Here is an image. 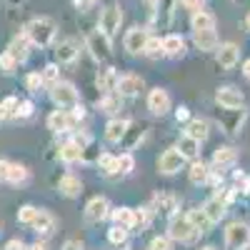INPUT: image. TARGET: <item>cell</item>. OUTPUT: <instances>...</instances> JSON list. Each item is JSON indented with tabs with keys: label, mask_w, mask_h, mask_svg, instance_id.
I'll use <instances>...</instances> for the list:
<instances>
[{
	"label": "cell",
	"mask_w": 250,
	"mask_h": 250,
	"mask_svg": "<svg viewBox=\"0 0 250 250\" xmlns=\"http://www.w3.org/2000/svg\"><path fill=\"white\" fill-rule=\"evenodd\" d=\"M153 205H155V210H160L163 215H175V210H178V198L175 195H170V193H158L155 198H153Z\"/></svg>",
	"instance_id": "cell-30"
},
{
	"label": "cell",
	"mask_w": 250,
	"mask_h": 250,
	"mask_svg": "<svg viewBox=\"0 0 250 250\" xmlns=\"http://www.w3.org/2000/svg\"><path fill=\"white\" fill-rule=\"evenodd\" d=\"M15 68H18V62L13 60V55H10L8 50L0 53V73H3V75H13Z\"/></svg>",
	"instance_id": "cell-44"
},
{
	"label": "cell",
	"mask_w": 250,
	"mask_h": 250,
	"mask_svg": "<svg viewBox=\"0 0 250 250\" xmlns=\"http://www.w3.org/2000/svg\"><path fill=\"white\" fill-rule=\"evenodd\" d=\"M185 135H190L193 140L203 143L208 140V135H210V128H208V120H200V118H190L185 125Z\"/></svg>",
	"instance_id": "cell-24"
},
{
	"label": "cell",
	"mask_w": 250,
	"mask_h": 250,
	"mask_svg": "<svg viewBox=\"0 0 250 250\" xmlns=\"http://www.w3.org/2000/svg\"><path fill=\"white\" fill-rule=\"evenodd\" d=\"M183 165H185V158L180 155V150L178 148H168L158 158V173L160 175H175V173H180Z\"/></svg>",
	"instance_id": "cell-8"
},
{
	"label": "cell",
	"mask_w": 250,
	"mask_h": 250,
	"mask_svg": "<svg viewBox=\"0 0 250 250\" xmlns=\"http://www.w3.org/2000/svg\"><path fill=\"white\" fill-rule=\"evenodd\" d=\"M60 250H85V245H83L80 240H65Z\"/></svg>",
	"instance_id": "cell-50"
},
{
	"label": "cell",
	"mask_w": 250,
	"mask_h": 250,
	"mask_svg": "<svg viewBox=\"0 0 250 250\" xmlns=\"http://www.w3.org/2000/svg\"><path fill=\"white\" fill-rule=\"evenodd\" d=\"M215 103L223 110H243L245 105V95L235 88V85H223L215 93Z\"/></svg>",
	"instance_id": "cell-7"
},
{
	"label": "cell",
	"mask_w": 250,
	"mask_h": 250,
	"mask_svg": "<svg viewBox=\"0 0 250 250\" xmlns=\"http://www.w3.org/2000/svg\"><path fill=\"white\" fill-rule=\"evenodd\" d=\"M75 3H78V5H80V3H83V5H93V3H98V0H75Z\"/></svg>",
	"instance_id": "cell-55"
},
{
	"label": "cell",
	"mask_w": 250,
	"mask_h": 250,
	"mask_svg": "<svg viewBox=\"0 0 250 250\" xmlns=\"http://www.w3.org/2000/svg\"><path fill=\"white\" fill-rule=\"evenodd\" d=\"M85 45H88L90 55H93L95 60H100V62L110 60V55H113V45H110V38H108L105 33H100V30H95V33H90V35H88Z\"/></svg>",
	"instance_id": "cell-6"
},
{
	"label": "cell",
	"mask_w": 250,
	"mask_h": 250,
	"mask_svg": "<svg viewBox=\"0 0 250 250\" xmlns=\"http://www.w3.org/2000/svg\"><path fill=\"white\" fill-rule=\"evenodd\" d=\"M35 113V105L30 100H20V105H18V113H15V118L18 120H28L30 115Z\"/></svg>",
	"instance_id": "cell-48"
},
{
	"label": "cell",
	"mask_w": 250,
	"mask_h": 250,
	"mask_svg": "<svg viewBox=\"0 0 250 250\" xmlns=\"http://www.w3.org/2000/svg\"><path fill=\"white\" fill-rule=\"evenodd\" d=\"M163 55L168 58H183L185 55V40L178 33H170L163 38Z\"/></svg>",
	"instance_id": "cell-21"
},
{
	"label": "cell",
	"mask_w": 250,
	"mask_h": 250,
	"mask_svg": "<svg viewBox=\"0 0 250 250\" xmlns=\"http://www.w3.org/2000/svg\"><path fill=\"white\" fill-rule=\"evenodd\" d=\"M118 170H120V175H130V173L135 170V158H133V153L118 155Z\"/></svg>",
	"instance_id": "cell-43"
},
{
	"label": "cell",
	"mask_w": 250,
	"mask_h": 250,
	"mask_svg": "<svg viewBox=\"0 0 250 250\" xmlns=\"http://www.w3.org/2000/svg\"><path fill=\"white\" fill-rule=\"evenodd\" d=\"M225 248L228 250H248L250 248V225L233 220L225 228Z\"/></svg>",
	"instance_id": "cell-4"
},
{
	"label": "cell",
	"mask_w": 250,
	"mask_h": 250,
	"mask_svg": "<svg viewBox=\"0 0 250 250\" xmlns=\"http://www.w3.org/2000/svg\"><path fill=\"white\" fill-rule=\"evenodd\" d=\"M148 30L145 28H130L128 33H125V38H123V45H125V50H128L130 55H143V50H145V45H148Z\"/></svg>",
	"instance_id": "cell-10"
},
{
	"label": "cell",
	"mask_w": 250,
	"mask_h": 250,
	"mask_svg": "<svg viewBox=\"0 0 250 250\" xmlns=\"http://www.w3.org/2000/svg\"><path fill=\"white\" fill-rule=\"evenodd\" d=\"M175 148L180 150V155H183L185 160H188V158L195 160V158H198V153H200V143H198V140H193L190 135H183V138L178 140Z\"/></svg>",
	"instance_id": "cell-34"
},
{
	"label": "cell",
	"mask_w": 250,
	"mask_h": 250,
	"mask_svg": "<svg viewBox=\"0 0 250 250\" xmlns=\"http://www.w3.org/2000/svg\"><path fill=\"white\" fill-rule=\"evenodd\" d=\"M58 190L60 195H65V198H78L83 193V180L73 173H65L60 180H58Z\"/></svg>",
	"instance_id": "cell-20"
},
{
	"label": "cell",
	"mask_w": 250,
	"mask_h": 250,
	"mask_svg": "<svg viewBox=\"0 0 250 250\" xmlns=\"http://www.w3.org/2000/svg\"><path fill=\"white\" fill-rule=\"evenodd\" d=\"M8 53L13 55V60L18 62H25L28 60V55H30V40L25 38V33H20V35H15L13 40H10V45H8Z\"/></svg>",
	"instance_id": "cell-19"
},
{
	"label": "cell",
	"mask_w": 250,
	"mask_h": 250,
	"mask_svg": "<svg viewBox=\"0 0 250 250\" xmlns=\"http://www.w3.org/2000/svg\"><path fill=\"white\" fill-rule=\"evenodd\" d=\"M200 250H218V248H213V245H205V248H200Z\"/></svg>",
	"instance_id": "cell-57"
},
{
	"label": "cell",
	"mask_w": 250,
	"mask_h": 250,
	"mask_svg": "<svg viewBox=\"0 0 250 250\" xmlns=\"http://www.w3.org/2000/svg\"><path fill=\"white\" fill-rule=\"evenodd\" d=\"M25 38L30 40V45H38V48H48L53 45V40L58 35V25H55V20L53 18H45V15H40V18H33L30 23L23 28Z\"/></svg>",
	"instance_id": "cell-1"
},
{
	"label": "cell",
	"mask_w": 250,
	"mask_h": 250,
	"mask_svg": "<svg viewBox=\"0 0 250 250\" xmlns=\"http://www.w3.org/2000/svg\"><path fill=\"white\" fill-rule=\"evenodd\" d=\"M143 88H145V80H143L140 75H135V73H125V75L118 78L115 93H118L120 98H135V95H140Z\"/></svg>",
	"instance_id": "cell-9"
},
{
	"label": "cell",
	"mask_w": 250,
	"mask_h": 250,
	"mask_svg": "<svg viewBox=\"0 0 250 250\" xmlns=\"http://www.w3.org/2000/svg\"><path fill=\"white\" fill-rule=\"evenodd\" d=\"M143 135H145V125H143V123H130L128 130H125V138L120 140L123 148H125V153H130L135 145L143 140Z\"/></svg>",
	"instance_id": "cell-23"
},
{
	"label": "cell",
	"mask_w": 250,
	"mask_h": 250,
	"mask_svg": "<svg viewBox=\"0 0 250 250\" xmlns=\"http://www.w3.org/2000/svg\"><path fill=\"white\" fill-rule=\"evenodd\" d=\"M50 98L58 105V110H73L75 105H80V95H78V88L68 80H58L55 85L50 88Z\"/></svg>",
	"instance_id": "cell-2"
},
{
	"label": "cell",
	"mask_w": 250,
	"mask_h": 250,
	"mask_svg": "<svg viewBox=\"0 0 250 250\" xmlns=\"http://www.w3.org/2000/svg\"><path fill=\"white\" fill-rule=\"evenodd\" d=\"M153 220V208H135V228L143 233Z\"/></svg>",
	"instance_id": "cell-40"
},
{
	"label": "cell",
	"mask_w": 250,
	"mask_h": 250,
	"mask_svg": "<svg viewBox=\"0 0 250 250\" xmlns=\"http://www.w3.org/2000/svg\"><path fill=\"white\" fill-rule=\"evenodd\" d=\"M190 28H193V33H198V30H215V15L205 13V10H195L193 18H190Z\"/></svg>",
	"instance_id": "cell-32"
},
{
	"label": "cell",
	"mask_w": 250,
	"mask_h": 250,
	"mask_svg": "<svg viewBox=\"0 0 250 250\" xmlns=\"http://www.w3.org/2000/svg\"><path fill=\"white\" fill-rule=\"evenodd\" d=\"M248 28H250V15H248Z\"/></svg>",
	"instance_id": "cell-58"
},
{
	"label": "cell",
	"mask_w": 250,
	"mask_h": 250,
	"mask_svg": "<svg viewBox=\"0 0 250 250\" xmlns=\"http://www.w3.org/2000/svg\"><path fill=\"white\" fill-rule=\"evenodd\" d=\"M25 248H28V245H25L23 240H20V238H13V240H8V243H5V248H3V250H25Z\"/></svg>",
	"instance_id": "cell-49"
},
{
	"label": "cell",
	"mask_w": 250,
	"mask_h": 250,
	"mask_svg": "<svg viewBox=\"0 0 250 250\" xmlns=\"http://www.w3.org/2000/svg\"><path fill=\"white\" fill-rule=\"evenodd\" d=\"M18 105H20V100L15 95H8V98L0 100V123H3V120H13L15 113H18Z\"/></svg>",
	"instance_id": "cell-35"
},
{
	"label": "cell",
	"mask_w": 250,
	"mask_h": 250,
	"mask_svg": "<svg viewBox=\"0 0 250 250\" xmlns=\"http://www.w3.org/2000/svg\"><path fill=\"white\" fill-rule=\"evenodd\" d=\"M78 123H80V120H78L70 110H53V113L48 115V128H50L53 133H70Z\"/></svg>",
	"instance_id": "cell-11"
},
{
	"label": "cell",
	"mask_w": 250,
	"mask_h": 250,
	"mask_svg": "<svg viewBox=\"0 0 250 250\" xmlns=\"http://www.w3.org/2000/svg\"><path fill=\"white\" fill-rule=\"evenodd\" d=\"M198 235H200V233L195 230V225L190 223L188 213H185V215L175 213V215L170 218V223H168V238H170V240H175V243H193Z\"/></svg>",
	"instance_id": "cell-3"
},
{
	"label": "cell",
	"mask_w": 250,
	"mask_h": 250,
	"mask_svg": "<svg viewBox=\"0 0 250 250\" xmlns=\"http://www.w3.org/2000/svg\"><path fill=\"white\" fill-rule=\"evenodd\" d=\"M98 168L105 178H113V175H120L118 170V155H110V153H100L98 155Z\"/></svg>",
	"instance_id": "cell-33"
},
{
	"label": "cell",
	"mask_w": 250,
	"mask_h": 250,
	"mask_svg": "<svg viewBox=\"0 0 250 250\" xmlns=\"http://www.w3.org/2000/svg\"><path fill=\"white\" fill-rule=\"evenodd\" d=\"M38 213H40V208H35L33 203H25V205H20L18 208V223L20 225H33V220L38 218Z\"/></svg>",
	"instance_id": "cell-36"
},
{
	"label": "cell",
	"mask_w": 250,
	"mask_h": 250,
	"mask_svg": "<svg viewBox=\"0 0 250 250\" xmlns=\"http://www.w3.org/2000/svg\"><path fill=\"white\" fill-rule=\"evenodd\" d=\"M100 108H103V113H115V110H120V95L118 93H105L100 98Z\"/></svg>",
	"instance_id": "cell-41"
},
{
	"label": "cell",
	"mask_w": 250,
	"mask_h": 250,
	"mask_svg": "<svg viewBox=\"0 0 250 250\" xmlns=\"http://www.w3.org/2000/svg\"><path fill=\"white\" fill-rule=\"evenodd\" d=\"M120 23H123V13H120L118 5H108L105 10L100 13V33H105L108 38L118 33Z\"/></svg>",
	"instance_id": "cell-15"
},
{
	"label": "cell",
	"mask_w": 250,
	"mask_h": 250,
	"mask_svg": "<svg viewBox=\"0 0 250 250\" xmlns=\"http://www.w3.org/2000/svg\"><path fill=\"white\" fill-rule=\"evenodd\" d=\"M180 3H183V8H188V10H200V5L205 3V0H180Z\"/></svg>",
	"instance_id": "cell-51"
},
{
	"label": "cell",
	"mask_w": 250,
	"mask_h": 250,
	"mask_svg": "<svg viewBox=\"0 0 250 250\" xmlns=\"http://www.w3.org/2000/svg\"><path fill=\"white\" fill-rule=\"evenodd\" d=\"M173 108V103H170V95L165 88H153L148 93V110L153 115H168Z\"/></svg>",
	"instance_id": "cell-12"
},
{
	"label": "cell",
	"mask_w": 250,
	"mask_h": 250,
	"mask_svg": "<svg viewBox=\"0 0 250 250\" xmlns=\"http://www.w3.org/2000/svg\"><path fill=\"white\" fill-rule=\"evenodd\" d=\"M188 218H190V223L195 225L198 233H208V230H210V225H213L210 220L205 218V213L200 210V208H198V210H190V213H188Z\"/></svg>",
	"instance_id": "cell-38"
},
{
	"label": "cell",
	"mask_w": 250,
	"mask_h": 250,
	"mask_svg": "<svg viewBox=\"0 0 250 250\" xmlns=\"http://www.w3.org/2000/svg\"><path fill=\"white\" fill-rule=\"evenodd\" d=\"M218 118L223 123L225 133H238V128L243 125V118H245V110H223Z\"/></svg>",
	"instance_id": "cell-27"
},
{
	"label": "cell",
	"mask_w": 250,
	"mask_h": 250,
	"mask_svg": "<svg viewBox=\"0 0 250 250\" xmlns=\"http://www.w3.org/2000/svg\"><path fill=\"white\" fill-rule=\"evenodd\" d=\"M98 85L105 90V93H115V85H118V75L113 73V68H108V70H103L100 75H98Z\"/></svg>",
	"instance_id": "cell-37"
},
{
	"label": "cell",
	"mask_w": 250,
	"mask_h": 250,
	"mask_svg": "<svg viewBox=\"0 0 250 250\" xmlns=\"http://www.w3.org/2000/svg\"><path fill=\"white\" fill-rule=\"evenodd\" d=\"M143 55H148V58H160V55H163V40H160V38H148V45H145Z\"/></svg>",
	"instance_id": "cell-45"
},
{
	"label": "cell",
	"mask_w": 250,
	"mask_h": 250,
	"mask_svg": "<svg viewBox=\"0 0 250 250\" xmlns=\"http://www.w3.org/2000/svg\"><path fill=\"white\" fill-rule=\"evenodd\" d=\"M130 120H123V118H113L108 125H105V140L108 143H120L125 138V130H128Z\"/></svg>",
	"instance_id": "cell-26"
},
{
	"label": "cell",
	"mask_w": 250,
	"mask_h": 250,
	"mask_svg": "<svg viewBox=\"0 0 250 250\" xmlns=\"http://www.w3.org/2000/svg\"><path fill=\"white\" fill-rule=\"evenodd\" d=\"M188 180H190L193 185H205L208 180H210V165L203 163V160H193L190 170H188Z\"/></svg>",
	"instance_id": "cell-25"
},
{
	"label": "cell",
	"mask_w": 250,
	"mask_h": 250,
	"mask_svg": "<svg viewBox=\"0 0 250 250\" xmlns=\"http://www.w3.org/2000/svg\"><path fill=\"white\" fill-rule=\"evenodd\" d=\"M145 3H150V5H158V3H160V0H145Z\"/></svg>",
	"instance_id": "cell-56"
},
{
	"label": "cell",
	"mask_w": 250,
	"mask_h": 250,
	"mask_svg": "<svg viewBox=\"0 0 250 250\" xmlns=\"http://www.w3.org/2000/svg\"><path fill=\"white\" fill-rule=\"evenodd\" d=\"M200 210L205 213V218H208V220H210V223L215 225V223H220V220L225 218V213H228V203H225V200L215 193L213 198H208V200L203 203Z\"/></svg>",
	"instance_id": "cell-16"
},
{
	"label": "cell",
	"mask_w": 250,
	"mask_h": 250,
	"mask_svg": "<svg viewBox=\"0 0 250 250\" xmlns=\"http://www.w3.org/2000/svg\"><path fill=\"white\" fill-rule=\"evenodd\" d=\"M5 3H15V0H5Z\"/></svg>",
	"instance_id": "cell-59"
},
{
	"label": "cell",
	"mask_w": 250,
	"mask_h": 250,
	"mask_svg": "<svg viewBox=\"0 0 250 250\" xmlns=\"http://www.w3.org/2000/svg\"><path fill=\"white\" fill-rule=\"evenodd\" d=\"M148 250H173V240L168 235H155L148 245Z\"/></svg>",
	"instance_id": "cell-47"
},
{
	"label": "cell",
	"mask_w": 250,
	"mask_h": 250,
	"mask_svg": "<svg viewBox=\"0 0 250 250\" xmlns=\"http://www.w3.org/2000/svg\"><path fill=\"white\" fill-rule=\"evenodd\" d=\"M110 218H113V223H115V225L133 230V228H135V208H128V205L115 208V210L110 213Z\"/></svg>",
	"instance_id": "cell-29"
},
{
	"label": "cell",
	"mask_w": 250,
	"mask_h": 250,
	"mask_svg": "<svg viewBox=\"0 0 250 250\" xmlns=\"http://www.w3.org/2000/svg\"><path fill=\"white\" fill-rule=\"evenodd\" d=\"M30 180V170L20 163L10 160H0V183H10V185H25Z\"/></svg>",
	"instance_id": "cell-5"
},
{
	"label": "cell",
	"mask_w": 250,
	"mask_h": 250,
	"mask_svg": "<svg viewBox=\"0 0 250 250\" xmlns=\"http://www.w3.org/2000/svg\"><path fill=\"white\" fill-rule=\"evenodd\" d=\"M25 88H28V93H40V88H43V75L40 73H28L25 75Z\"/></svg>",
	"instance_id": "cell-46"
},
{
	"label": "cell",
	"mask_w": 250,
	"mask_h": 250,
	"mask_svg": "<svg viewBox=\"0 0 250 250\" xmlns=\"http://www.w3.org/2000/svg\"><path fill=\"white\" fill-rule=\"evenodd\" d=\"M60 160L65 163V165H75V163H83V148L75 143V140H68V143H62L60 145V150H58Z\"/></svg>",
	"instance_id": "cell-22"
},
{
	"label": "cell",
	"mask_w": 250,
	"mask_h": 250,
	"mask_svg": "<svg viewBox=\"0 0 250 250\" xmlns=\"http://www.w3.org/2000/svg\"><path fill=\"white\" fill-rule=\"evenodd\" d=\"M238 160V150L230 148V145H225V148H218L213 153V168L220 170V168H228V165H233Z\"/></svg>",
	"instance_id": "cell-31"
},
{
	"label": "cell",
	"mask_w": 250,
	"mask_h": 250,
	"mask_svg": "<svg viewBox=\"0 0 250 250\" xmlns=\"http://www.w3.org/2000/svg\"><path fill=\"white\" fill-rule=\"evenodd\" d=\"M193 43L200 50H218L220 40H218V33L215 30H198V33H193Z\"/></svg>",
	"instance_id": "cell-28"
},
{
	"label": "cell",
	"mask_w": 250,
	"mask_h": 250,
	"mask_svg": "<svg viewBox=\"0 0 250 250\" xmlns=\"http://www.w3.org/2000/svg\"><path fill=\"white\" fill-rule=\"evenodd\" d=\"M243 75H245V78L250 80V58L245 60V65H243Z\"/></svg>",
	"instance_id": "cell-54"
},
{
	"label": "cell",
	"mask_w": 250,
	"mask_h": 250,
	"mask_svg": "<svg viewBox=\"0 0 250 250\" xmlns=\"http://www.w3.org/2000/svg\"><path fill=\"white\" fill-rule=\"evenodd\" d=\"M0 230H3V225H0Z\"/></svg>",
	"instance_id": "cell-60"
},
{
	"label": "cell",
	"mask_w": 250,
	"mask_h": 250,
	"mask_svg": "<svg viewBox=\"0 0 250 250\" xmlns=\"http://www.w3.org/2000/svg\"><path fill=\"white\" fill-rule=\"evenodd\" d=\"M175 120H178V123H185V120H190V110H188L185 105H180V108L175 110Z\"/></svg>",
	"instance_id": "cell-52"
},
{
	"label": "cell",
	"mask_w": 250,
	"mask_h": 250,
	"mask_svg": "<svg viewBox=\"0 0 250 250\" xmlns=\"http://www.w3.org/2000/svg\"><path fill=\"white\" fill-rule=\"evenodd\" d=\"M30 228H33V230L43 238V240H48V238H53L55 230H58V220H55L53 213H48V210H43V208H40V213H38V218L33 220Z\"/></svg>",
	"instance_id": "cell-14"
},
{
	"label": "cell",
	"mask_w": 250,
	"mask_h": 250,
	"mask_svg": "<svg viewBox=\"0 0 250 250\" xmlns=\"http://www.w3.org/2000/svg\"><path fill=\"white\" fill-rule=\"evenodd\" d=\"M128 235H130V230L128 228H120V225H113L110 230H108V240H110V245H125L128 243Z\"/></svg>",
	"instance_id": "cell-39"
},
{
	"label": "cell",
	"mask_w": 250,
	"mask_h": 250,
	"mask_svg": "<svg viewBox=\"0 0 250 250\" xmlns=\"http://www.w3.org/2000/svg\"><path fill=\"white\" fill-rule=\"evenodd\" d=\"M80 55V45L75 43L73 38H65V40H60V43L55 45V58L60 65H68V62H75Z\"/></svg>",
	"instance_id": "cell-18"
},
{
	"label": "cell",
	"mask_w": 250,
	"mask_h": 250,
	"mask_svg": "<svg viewBox=\"0 0 250 250\" xmlns=\"http://www.w3.org/2000/svg\"><path fill=\"white\" fill-rule=\"evenodd\" d=\"M40 75H43V83H48V85L53 88L55 83L60 80V65H58V62H48V65L40 70Z\"/></svg>",
	"instance_id": "cell-42"
},
{
	"label": "cell",
	"mask_w": 250,
	"mask_h": 250,
	"mask_svg": "<svg viewBox=\"0 0 250 250\" xmlns=\"http://www.w3.org/2000/svg\"><path fill=\"white\" fill-rule=\"evenodd\" d=\"M25 250H50V248H48V243H45V240H38V243H33V245H28Z\"/></svg>",
	"instance_id": "cell-53"
},
{
	"label": "cell",
	"mask_w": 250,
	"mask_h": 250,
	"mask_svg": "<svg viewBox=\"0 0 250 250\" xmlns=\"http://www.w3.org/2000/svg\"><path fill=\"white\" fill-rule=\"evenodd\" d=\"M110 213H113L110 203H108V198H103V195L88 200V205H85V220L88 223H103L105 218H110Z\"/></svg>",
	"instance_id": "cell-13"
},
{
	"label": "cell",
	"mask_w": 250,
	"mask_h": 250,
	"mask_svg": "<svg viewBox=\"0 0 250 250\" xmlns=\"http://www.w3.org/2000/svg\"><path fill=\"white\" fill-rule=\"evenodd\" d=\"M215 58H218V65L223 70H230V68L238 65V60H240V48L235 43H223V45H218Z\"/></svg>",
	"instance_id": "cell-17"
}]
</instances>
